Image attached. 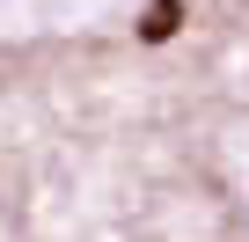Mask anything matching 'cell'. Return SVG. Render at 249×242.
Masks as SVG:
<instances>
[{"label": "cell", "instance_id": "cell-1", "mask_svg": "<svg viewBox=\"0 0 249 242\" xmlns=\"http://www.w3.org/2000/svg\"><path fill=\"white\" fill-rule=\"evenodd\" d=\"M205 95L140 30L0 37V242H242Z\"/></svg>", "mask_w": 249, "mask_h": 242}, {"label": "cell", "instance_id": "cell-2", "mask_svg": "<svg viewBox=\"0 0 249 242\" xmlns=\"http://www.w3.org/2000/svg\"><path fill=\"white\" fill-rule=\"evenodd\" d=\"M132 30L220 95H249V0H140Z\"/></svg>", "mask_w": 249, "mask_h": 242}]
</instances>
